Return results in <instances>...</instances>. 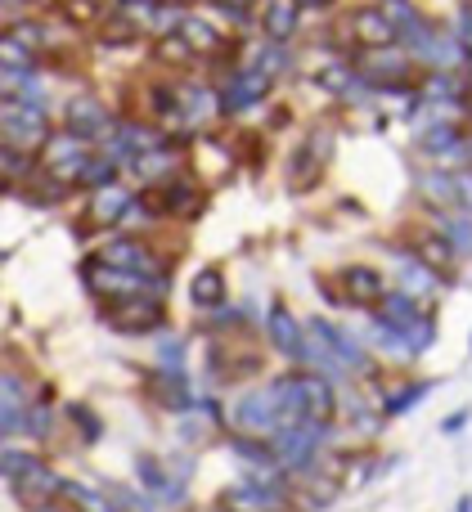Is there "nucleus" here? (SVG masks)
Here are the masks:
<instances>
[{"label":"nucleus","mask_w":472,"mask_h":512,"mask_svg":"<svg viewBox=\"0 0 472 512\" xmlns=\"http://www.w3.org/2000/svg\"><path fill=\"white\" fill-rule=\"evenodd\" d=\"M405 283H410V288L414 292H428L432 288V270H428V265H419V261H405Z\"/></svg>","instance_id":"nucleus-34"},{"label":"nucleus","mask_w":472,"mask_h":512,"mask_svg":"<svg viewBox=\"0 0 472 512\" xmlns=\"http://www.w3.org/2000/svg\"><path fill=\"white\" fill-rule=\"evenodd\" d=\"M59 495H68L77 512H117L113 504H108V499H99L95 490H86L81 481H59Z\"/></svg>","instance_id":"nucleus-22"},{"label":"nucleus","mask_w":472,"mask_h":512,"mask_svg":"<svg viewBox=\"0 0 472 512\" xmlns=\"http://www.w3.org/2000/svg\"><path fill=\"white\" fill-rule=\"evenodd\" d=\"M135 468H140V481H144L149 490H158V495H176V490H171V477H167V472H162L153 459H140Z\"/></svg>","instance_id":"nucleus-29"},{"label":"nucleus","mask_w":472,"mask_h":512,"mask_svg":"<svg viewBox=\"0 0 472 512\" xmlns=\"http://www.w3.org/2000/svg\"><path fill=\"white\" fill-rule=\"evenodd\" d=\"M347 292L356 306H378V301L387 297V283L378 270H369V265H351L347 270Z\"/></svg>","instance_id":"nucleus-13"},{"label":"nucleus","mask_w":472,"mask_h":512,"mask_svg":"<svg viewBox=\"0 0 472 512\" xmlns=\"http://www.w3.org/2000/svg\"><path fill=\"white\" fill-rule=\"evenodd\" d=\"M113 171H117V162L104 153V158H86V162H81L77 180H81V185H90V189H99V185H108V180H113Z\"/></svg>","instance_id":"nucleus-25"},{"label":"nucleus","mask_w":472,"mask_h":512,"mask_svg":"<svg viewBox=\"0 0 472 512\" xmlns=\"http://www.w3.org/2000/svg\"><path fill=\"white\" fill-rule=\"evenodd\" d=\"M428 382H423V387H405L401 391V396H392V400H387V414H405V409H410L414 405V400H423V396H428Z\"/></svg>","instance_id":"nucleus-33"},{"label":"nucleus","mask_w":472,"mask_h":512,"mask_svg":"<svg viewBox=\"0 0 472 512\" xmlns=\"http://www.w3.org/2000/svg\"><path fill=\"white\" fill-rule=\"evenodd\" d=\"M446 234H450V248L455 252H472V221L464 216V221H446Z\"/></svg>","instance_id":"nucleus-32"},{"label":"nucleus","mask_w":472,"mask_h":512,"mask_svg":"<svg viewBox=\"0 0 472 512\" xmlns=\"http://www.w3.org/2000/svg\"><path fill=\"white\" fill-rule=\"evenodd\" d=\"M126 207H131V194H126V189H117L113 180H108V185H99V194H95V221L99 225L122 221Z\"/></svg>","instance_id":"nucleus-17"},{"label":"nucleus","mask_w":472,"mask_h":512,"mask_svg":"<svg viewBox=\"0 0 472 512\" xmlns=\"http://www.w3.org/2000/svg\"><path fill=\"white\" fill-rule=\"evenodd\" d=\"M104 126H108V113L95 104V99H72V104H68V131L72 135H81V140H95Z\"/></svg>","instance_id":"nucleus-15"},{"label":"nucleus","mask_w":472,"mask_h":512,"mask_svg":"<svg viewBox=\"0 0 472 512\" xmlns=\"http://www.w3.org/2000/svg\"><path fill=\"white\" fill-rule=\"evenodd\" d=\"M419 319V310H414V301L405 297V292H387L383 297V324L396 328V333H405V328Z\"/></svg>","instance_id":"nucleus-19"},{"label":"nucleus","mask_w":472,"mask_h":512,"mask_svg":"<svg viewBox=\"0 0 472 512\" xmlns=\"http://www.w3.org/2000/svg\"><path fill=\"white\" fill-rule=\"evenodd\" d=\"M104 265H117V270H135V274H149L153 261H149V248L144 243H131V239H117L104 248Z\"/></svg>","instance_id":"nucleus-16"},{"label":"nucleus","mask_w":472,"mask_h":512,"mask_svg":"<svg viewBox=\"0 0 472 512\" xmlns=\"http://www.w3.org/2000/svg\"><path fill=\"white\" fill-rule=\"evenodd\" d=\"M234 5H252V0H234Z\"/></svg>","instance_id":"nucleus-42"},{"label":"nucleus","mask_w":472,"mask_h":512,"mask_svg":"<svg viewBox=\"0 0 472 512\" xmlns=\"http://www.w3.org/2000/svg\"><path fill=\"white\" fill-rule=\"evenodd\" d=\"M108 319H113V328H122V333H153V328L162 324V306L158 301H144L140 292H135V297H126V306L108 310Z\"/></svg>","instance_id":"nucleus-6"},{"label":"nucleus","mask_w":472,"mask_h":512,"mask_svg":"<svg viewBox=\"0 0 472 512\" xmlns=\"http://www.w3.org/2000/svg\"><path fill=\"white\" fill-rule=\"evenodd\" d=\"M158 360H162V369H176V373H180V342H167V346H162Z\"/></svg>","instance_id":"nucleus-36"},{"label":"nucleus","mask_w":472,"mask_h":512,"mask_svg":"<svg viewBox=\"0 0 472 512\" xmlns=\"http://www.w3.org/2000/svg\"><path fill=\"white\" fill-rule=\"evenodd\" d=\"M270 337H275V346L284 355H293V360H311V346H306V337H302V328H297V319L288 315L284 306H275V315H270Z\"/></svg>","instance_id":"nucleus-10"},{"label":"nucleus","mask_w":472,"mask_h":512,"mask_svg":"<svg viewBox=\"0 0 472 512\" xmlns=\"http://www.w3.org/2000/svg\"><path fill=\"white\" fill-rule=\"evenodd\" d=\"M419 189L432 198V203H441V207H455V203H459L455 176H446V171H428V176L419 180Z\"/></svg>","instance_id":"nucleus-21"},{"label":"nucleus","mask_w":472,"mask_h":512,"mask_svg":"<svg viewBox=\"0 0 472 512\" xmlns=\"http://www.w3.org/2000/svg\"><path fill=\"white\" fill-rule=\"evenodd\" d=\"M158 400H162V405H171V409H185V405H189L180 373H176V382H171V378H158Z\"/></svg>","instance_id":"nucleus-31"},{"label":"nucleus","mask_w":472,"mask_h":512,"mask_svg":"<svg viewBox=\"0 0 472 512\" xmlns=\"http://www.w3.org/2000/svg\"><path fill=\"white\" fill-rule=\"evenodd\" d=\"M464 423H468V409H459V414H450L446 423H441V432H446V436H459V432H464Z\"/></svg>","instance_id":"nucleus-37"},{"label":"nucleus","mask_w":472,"mask_h":512,"mask_svg":"<svg viewBox=\"0 0 472 512\" xmlns=\"http://www.w3.org/2000/svg\"><path fill=\"white\" fill-rule=\"evenodd\" d=\"M234 454H239V459H248V463H257V468L279 463L275 450H266V445H257V441H243V436H234Z\"/></svg>","instance_id":"nucleus-28"},{"label":"nucleus","mask_w":472,"mask_h":512,"mask_svg":"<svg viewBox=\"0 0 472 512\" xmlns=\"http://www.w3.org/2000/svg\"><path fill=\"white\" fill-rule=\"evenodd\" d=\"M212 512H234V508H230V504H216V508H212Z\"/></svg>","instance_id":"nucleus-41"},{"label":"nucleus","mask_w":472,"mask_h":512,"mask_svg":"<svg viewBox=\"0 0 472 512\" xmlns=\"http://www.w3.org/2000/svg\"><path fill=\"white\" fill-rule=\"evenodd\" d=\"M455 256H459V252L450 248L446 239H428V243L419 248V261H428L432 270H450V265H455Z\"/></svg>","instance_id":"nucleus-26"},{"label":"nucleus","mask_w":472,"mask_h":512,"mask_svg":"<svg viewBox=\"0 0 472 512\" xmlns=\"http://www.w3.org/2000/svg\"><path fill=\"white\" fill-rule=\"evenodd\" d=\"M23 409H27V382L18 373H0V436L23 432Z\"/></svg>","instance_id":"nucleus-8"},{"label":"nucleus","mask_w":472,"mask_h":512,"mask_svg":"<svg viewBox=\"0 0 472 512\" xmlns=\"http://www.w3.org/2000/svg\"><path fill=\"white\" fill-rule=\"evenodd\" d=\"M0 477L14 481V490L27 499L32 508L50 504L54 495H59V477H54L50 468H45L41 459H32V454H0Z\"/></svg>","instance_id":"nucleus-1"},{"label":"nucleus","mask_w":472,"mask_h":512,"mask_svg":"<svg viewBox=\"0 0 472 512\" xmlns=\"http://www.w3.org/2000/svg\"><path fill=\"white\" fill-rule=\"evenodd\" d=\"M81 162H86V140L81 135H45V167L54 171V176H72L77 180Z\"/></svg>","instance_id":"nucleus-5"},{"label":"nucleus","mask_w":472,"mask_h":512,"mask_svg":"<svg viewBox=\"0 0 472 512\" xmlns=\"http://www.w3.org/2000/svg\"><path fill=\"white\" fill-rule=\"evenodd\" d=\"M50 423H54L50 405H36V409H23V432H32V436H50Z\"/></svg>","instance_id":"nucleus-30"},{"label":"nucleus","mask_w":472,"mask_h":512,"mask_svg":"<svg viewBox=\"0 0 472 512\" xmlns=\"http://www.w3.org/2000/svg\"><path fill=\"white\" fill-rule=\"evenodd\" d=\"M351 27H356V36L365 45H374V50H387V45L396 41V27L383 18V9H356Z\"/></svg>","instance_id":"nucleus-14"},{"label":"nucleus","mask_w":472,"mask_h":512,"mask_svg":"<svg viewBox=\"0 0 472 512\" xmlns=\"http://www.w3.org/2000/svg\"><path fill=\"white\" fill-rule=\"evenodd\" d=\"M234 423H239L243 432H275V427H284L270 391H243L239 405H234Z\"/></svg>","instance_id":"nucleus-4"},{"label":"nucleus","mask_w":472,"mask_h":512,"mask_svg":"<svg viewBox=\"0 0 472 512\" xmlns=\"http://www.w3.org/2000/svg\"><path fill=\"white\" fill-rule=\"evenodd\" d=\"M225 499H230L234 512H279L284 508V495H279V486H270V481H243V486H234Z\"/></svg>","instance_id":"nucleus-9"},{"label":"nucleus","mask_w":472,"mask_h":512,"mask_svg":"<svg viewBox=\"0 0 472 512\" xmlns=\"http://www.w3.org/2000/svg\"><path fill=\"white\" fill-rule=\"evenodd\" d=\"M0 72H32V45H23L14 32H0Z\"/></svg>","instance_id":"nucleus-18"},{"label":"nucleus","mask_w":472,"mask_h":512,"mask_svg":"<svg viewBox=\"0 0 472 512\" xmlns=\"http://www.w3.org/2000/svg\"><path fill=\"white\" fill-rule=\"evenodd\" d=\"M180 99H185V113L189 117H203V113H212V108H216V95H212V90H203V86H185V90H180Z\"/></svg>","instance_id":"nucleus-27"},{"label":"nucleus","mask_w":472,"mask_h":512,"mask_svg":"<svg viewBox=\"0 0 472 512\" xmlns=\"http://www.w3.org/2000/svg\"><path fill=\"white\" fill-rule=\"evenodd\" d=\"M50 126H45V108L27 104V99H0V140L14 149H36L45 144Z\"/></svg>","instance_id":"nucleus-2"},{"label":"nucleus","mask_w":472,"mask_h":512,"mask_svg":"<svg viewBox=\"0 0 472 512\" xmlns=\"http://www.w3.org/2000/svg\"><path fill=\"white\" fill-rule=\"evenodd\" d=\"M293 32H297V5L275 0V5L266 9V36H270V41H288Z\"/></svg>","instance_id":"nucleus-20"},{"label":"nucleus","mask_w":472,"mask_h":512,"mask_svg":"<svg viewBox=\"0 0 472 512\" xmlns=\"http://www.w3.org/2000/svg\"><path fill=\"white\" fill-rule=\"evenodd\" d=\"M324 436H329V423H320V418H293V423L275 427V445L270 450L288 468H306L315 459V450L324 445Z\"/></svg>","instance_id":"nucleus-3"},{"label":"nucleus","mask_w":472,"mask_h":512,"mask_svg":"<svg viewBox=\"0 0 472 512\" xmlns=\"http://www.w3.org/2000/svg\"><path fill=\"white\" fill-rule=\"evenodd\" d=\"M68 414L81 423V432H86V441H95V436H99V423H95V418H90V409H86V405H68Z\"/></svg>","instance_id":"nucleus-35"},{"label":"nucleus","mask_w":472,"mask_h":512,"mask_svg":"<svg viewBox=\"0 0 472 512\" xmlns=\"http://www.w3.org/2000/svg\"><path fill=\"white\" fill-rule=\"evenodd\" d=\"M455 189H459V203H464V198L472 203V171L468 176H455Z\"/></svg>","instance_id":"nucleus-38"},{"label":"nucleus","mask_w":472,"mask_h":512,"mask_svg":"<svg viewBox=\"0 0 472 512\" xmlns=\"http://www.w3.org/2000/svg\"><path fill=\"white\" fill-rule=\"evenodd\" d=\"M266 90H270V72H261V68L239 72V77H234V86L225 90V108H230V113H239V108H252L257 99H266Z\"/></svg>","instance_id":"nucleus-12"},{"label":"nucleus","mask_w":472,"mask_h":512,"mask_svg":"<svg viewBox=\"0 0 472 512\" xmlns=\"http://www.w3.org/2000/svg\"><path fill=\"white\" fill-rule=\"evenodd\" d=\"M180 41H185L189 50H212L221 36H216V27L203 23V18H180Z\"/></svg>","instance_id":"nucleus-24"},{"label":"nucleus","mask_w":472,"mask_h":512,"mask_svg":"<svg viewBox=\"0 0 472 512\" xmlns=\"http://www.w3.org/2000/svg\"><path fill=\"white\" fill-rule=\"evenodd\" d=\"M36 512H63V508H54V504H41V508H36Z\"/></svg>","instance_id":"nucleus-40"},{"label":"nucleus","mask_w":472,"mask_h":512,"mask_svg":"<svg viewBox=\"0 0 472 512\" xmlns=\"http://www.w3.org/2000/svg\"><path fill=\"white\" fill-rule=\"evenodd\" d=\"M311 333L315 337H320V342L324 346H329V355H333V360H338L342 364V369H369V360H365V351H360V346L356 342H351V337L347 333H342V328H333L329 324V319H311Z\"/></svg>","instance_id":"nucleus-7"},{"label":"nucleus","mask_w":472,"mask_h":512,"mask_svg":"<svg viewBox=\"0 0 472 512\" xmlns=\"http://www.w3.org/2000/svg\"><path fill=\"white\" fill-rule=\"evenodd\" d=\"M297 5H329V0H297Z\"/></svg>","instance_id":"nucleus-39"},{"label":"nucleus","mask_w":472,"mask_h":512,"mask_svg":"<svg viewBox=\"0 0 472 512\" xmlns=\"http://www.w3.org/2000/svg\"><path fill=\"white\" fill-rule=\"evenodd\" d=\"M90 279H95L99 297H135V292H144V274L135 270H117V265H99V270H90Z\"/></svg>","instance_id":"nucleus-11"},{"label":"nucleus","mask_w":472,"mask_h":512,"mask_svg":"<svg viewBox=\"0 0 472 512\" xmlns=\"http://www.w3.org/2000/svg\"><path fill=\"white\" fill-rule=\"evenodd\" d=\"M189 297H194V306H221L225 301V283L216 270H203L194 279V288H189Z\"/></svg>","instance_id":"nucleus-23"}]
</instances>
